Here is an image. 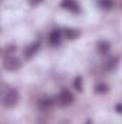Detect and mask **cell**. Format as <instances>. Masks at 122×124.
<instances>
[{
  "instance_id": "6da1fadb",
  "label": "cell",
  "mask_w": 122,
  "mask_h": 124,
  "mask_svg": "<svg viewBox=\"0 0 122 124\" xmlns=\"http://www.w3.org/2000/svg\"><path fill=\"white\" fill-rule=\"evenodd\" d=\"M19 101V94L14 88H9L6 93L3 94V105L7 108H12L17 104Z\"/></svg>"
},
{
  "instance_id": "7a4b0ae2",
  "label": "cell",
  "mask_w": 122,
  "mask_h": 124,
  "mask_svg": "<svg viewBox=\"0 0 122 124\" xmlns=\"http://www.w3.org/2000/svg\"><path fill=\"white\" fill-rule=\"evenodd\" d=\"M3 66H4V69H7V71H16V69L20 68V61H19L17 58H14V56H7V58L4 59Z\"/></svg>"
},
{
  "instance_id": "3957f363",
  "label": "cell",
  "mask_w": 122,
  "mask_h": 124,
  "mask_svg": "<svg viewBox=\"0 0 122 124\" xmlns=\"http://www.w3.org/2000/svg\"><path fill=\"white\" fill-rule=\"evenodd\" d=\"M58 101L61 102L62 105H69L73 102V95L69 93L68 90H62L59 95H58Z\"/></svg>"
},
{
  "instance_id": "277c9868",
  "label": "cell",
  "mask_w": 122,
  "mask_h": 124,
  "mask_svg": "<svg viewBox=\"0 0 122 124\" xmlns=\"http://www.w3.org/2000/svg\"><path fill=\"white\" fill-rule=\"evenodd\" d=\"M62 6H63L65 9L73 12V13H78V12H79V4H78V1H75V0H63V1H62Z\"/></svg>"
},
{
  "instance_id": "5b68a950",
  "label": "cell",
  "mask_w": 122,
  "mask_h": 124,
  "mask_svg": "<svg viewBox=\"0 0 122 124\" xmlns=\"http://www.w3.org/2000/svg\"><path fill=\"white\" fill-rule=\"evenodd\" d=\"M61 38H62V32L59 29H55V31L50 32V35H49V42L52 45H58L61 42Z\"/></svg>"
},
{
  "instance_id": "8992f818",
  "label": "cell",
  "mask_w": 122,
  "mask_h": 124,
  "mask_svg": "<svg viewBox=\"0 0 122 124\" xmlns=\"http://www.w3.org/2000/svg\"><path fill=\"white\" fill-rule=\"evenodd\" d=\"M53 105V101L50 100V98H43L40 102H39V107L42 108V110H47V108H50Z\"/></svg>"
},
{
  "instance_id": "52a82bcc",
  "label": "cell",
  "mask_w": 122,
  "mask_h": 124,
  "mask_svg": "<svg viewBox=\"0 0 122 124\" xmlns=\"http://www.w3.org/2000/svg\"><path fill=\"white\" fill-rule=\"evenodd\" d=\"M98 49H99L101 54H105V52L109 51V43L108 42H99L98 43Z\"/></svg>"
},
{
  "instance_id": "ba28073f",
  "label": "cell",
  "mask_w": 122,
  "mask_h": 124,
  "mask_svg": "<svg viewBox=\"0 0 122 124\" xmlns=\"http://www.w3.org/2000/svg\"><path fill=\"white\" fill-rule=\"evenodd\" d=\"M37 48H39V42H37L36 45H32V46H29V48L26 49V58H30L32 55L37 51Z\"/></svg>"
},
{
  "instance_id": "9c48e42d",
  "label": "cell",
  "mask_w": 122,
  "mask_h": 124,
  "mask_svg": "<svg viewBox=\"0 0 122 124\" xmlns=\"http://www.w3.org/2000/svg\"><path fill=\"white\" fill-rule=\"evenodd\" d=\"M65 35H66V38H69V39H75L76 36H79V32L73 31V29H68V31H65Z\"/></svg>"
},
{
  "instance_id": "30bf717a",
  "label": "cell",
  "mask_w": 122,
  "mask_h": 124,
  "mask_svg": "<svg viewBox=\"0 0 122 124\" xmlns=\"http://www.w3.org/2000/svg\"><path fill=\"white\" fill-rule=\"evenodd\" d=\"M112 4H114V1H112V0H101V6H102V7H105V9H111V7H112Z\"/></svg>"
},
{
  "instance_id": "8fae6325",
  "label": "cell",
  "mask_w": 122,
  "mask_h": 124,
  "mask_svg": "<svg viewBox=\"0 0 122 124\" xmlns=\"http://www.w3.org/2000/svg\"><path fill=\"white\" fill-rule=\"evenodd\" d=\"M75 88H76L78 91L82 90V78H81V77H76V78H75Z\"/></svg>"
},
{
  "instance_id": "7c38bea8",
  "label": "cell",
  "mask_w": 122,
  "mask_h": 124,
  "mask_svg": "<svg viewBox=\"0 0 122 124\" xmlns=\"http://www.w3.org/2000/svg\"><path fill=\"white\" fill-rule=\"evenodd\" d=\"M108 91V87L105 84H98L96 85V93H106Z\"/></svg>"
},
{
  "instance_id": "4fadbf2b",
  "label": "cell",
  "mask_w": 122,
  "mask_h": 124,
  "mask_svg": "<svg viewBox=\"0 0 122 124\" xmlns=\"http://www.w3.org/2000/svg\"><path fill=\"white\" fill-rule=\"evenodd\" d=\"M14 49H16V46H14V45H9V46L6 48V51H4V54H6V55H7V54H12V52H13Z\"/></svg>"
},
{
  "instance_id": "5bb4252c",
  "label": "cell",
  "mask_w": 122,
  "mask_h": 124,
  "mask_svg": "<svg viewBox=\"0 0 122 124\" xmlns=\"http://www.w3.org/2000/svg\"><path fill=\"white\" fill-rule=\"evenodd\" d=\"M39 1H42V0H30L32 4H36V3H39Z\"/></svg>"
},
{
  "instance_id": "9a60e30c",
  "label": "cell",
  "mask_w": 122,
  "mask_h": 124,
  "mask_svg": "<svg viewBox=\"0 0 122 124\" xmlns=\"http://www.w3.org/2000/svg\"><path fill=\"white\" fill-rule=\"evenodd\" d=\"M116 110H118L119 113H122V105H116Z\"/></svg>"
}]
</instances>
